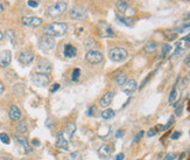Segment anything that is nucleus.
Returning a JSON list of instances; mask_svg holds the SVG:
<instances>
[{"instance_id":"f257e3e1","label":"nucleus","mask_w":190,"mask_h":160,"mask_svg":"<svg viewBox=\"0 0 190 160\" xmlns=\"http://www.w3.org/2000/svg\"><path fill=\"white\" fill-rule=\"evenodd\" d=\"M68 25L66 22H52L46 26L44 28V34L49 36H62L67 33Z\"/></svg>"},{"instance_id":"f03ea898","label":"nucleus","mask_w":190,"mask_h":160,"mask_svg":"<svg viewBox=\"0 0 190 160\" xmlns=\"http://www.w3.org/2000/svg\"><path fill=\"white\" fill-rule=\"evenodd\" d=\"M127 50L121 47H115V48L110 49L109 52V57L110 60H112L113 62H123L127 58Z\"/></svg>"},{"instance_id":"7ed1b4c3","label":"nucleus","mask_w":190,"mask_h":160,"mask_svg":"<svg viewBox=\"0 0 190 160\" xmlns=\"http://www.w3.org/2000/svg\"><path fill=\"white\" fill-rule=\"evenodd\" d=\"M66 11H67V2H64V1H57L55 4H52V6H49L47 13L52 18H57V16L63 14Z\"/></svg>"},{"instance_id":"20e7f679","label":"nucleus","mask_w":190,"mask_h":160,"mask_svg":"<svg viewBox=\"0 0 190 160\" xmlns=\"http://www.w3.org/2000/svg\"><path fill=\"white\" fill-rule=\"evenodd\" d=\"M55 39L52 36H49V35H43L40 38V41H38V47L43 52H50L54 47H55Z\"/></svg>"},{"instance_id":"39448f33","label":"nucleus","mask_w":190,"mask_h":160,"mask_svg":"<svg viewBox=\"0 0 190 160\" xmlns=\"http://www.w3.org/2000/svg\"><path fill=\"white\" fill-rule=\"evenodd\" d=\"M32 82L36 87H47L49 84V77L43 73H35L32 76Z\"/></svg>"},{"instance_id":"423d86ee","label":"nucleus","mask_w":190,"mask_h":160,"mask_svg":"<svg viewBox=\"0 0 190 160\" xmlns=\"http://www.w3.org/2000/svg\"><path fill=\"white\" fill-rule=\"evenodd\" d=\"M69 15L74 20H84L86 18V11L83 6H75L69 12Z\"/></svg>"},{"instance_id":"0eeeda50","label":"nucleus","mask_w":190,"mask_h":160,"mask_svg":"<svg viewBox=\"0 0 190 160\" xmlns=\"http://www.w3.org/2000/svg\"><path fill=\"white\" fill-rule=\"evenodd\" d=\"M98 32H99L100 36L103 38H111L113 36V29L111 28V26L109 24H106L105 21H100L98 24Z\"/></svg>"},{"instance_id":"6e6552de","label":"nucleus","mask_w":190,"mask_h":160,"mask_svg":"<svg viewBox=\"0 0 190 160\" xmlns=\"http://www.w3.org/2000/svg\"><path fill=\"white\" fill-rule=\"evenodd\" d=\"M85 58L91 64H98L103 61V54L99 52H96V50H89L85 55Z\"/></svg>"},{"instance_id":"1a4fd4ad","label":"nucleus","mask_w":190,"mask_h":160,"mask_svg":"<svg viewBox=\"0 0 190 160\" xmlns=\"http://www.w3.org/2000/svg\"><path fill=\"white\" fill-rule=\"evenodd\" d=\"M18 60H19V62L21 64L28 66V64H30L34 61V54L32 52H29V50H24V52H21L19 54Z\"/></svg>"},{"instance_id":"9d476101","label":"nucleus","mask_w":190,"mask_h":160,"mask_svg":"<svg viewBox=\"0 0 190 160\" xmlns=\"http://www.w3.org/2000/svg\"><path fill=\"white\" fill-rule=\"evenodd\" d=\"M11 62H12V53L10 50H2L0 53V67L6 68L10 66Z\"/></svg>"},{"instance_id":"9b49d317","label":"nucleus","mask_w":190,"mask_h":160,"mask_svg":"<svg viewBox=\"0 0 190 160\" xmlns=\"http://www.w3.org/2000/svg\"><path fill=\"white\" fill-rule=\"evenodd\" d=\"M115 7H117V10L121 13V14H133L134 11L132 10V8H129V4H127V1H125V0H118L117 1V5H115Z\"/></svg>"},{"instance_id":"f8f14e48","label":"nucleus","mask_w":190,"mask_h":160,"mask_svg":"<svg viewBox=\"0 0 190 160\" xmlns=\"http://www.w3.org/2000/svg\"><path fill=\"white\" fill-rule=\"evenodd\" d=\"M21 20L25 26H29V27H38L42 24V20L38 16H25Z\"/></svg>"},{"instance_id":"ddd939ff","label":"nucleus","mask_w":190,"mask_h":160,"mask_svg":"<svg viewBox=\"0 0 190 160\" xmlns=\"http://www.w3.org/2000/svg\"><path fill=\"white\" fill-rule=\"evenodd\" d=\"M56 147H58L60 150H63V151H68V150H69V143H68V140L66 139V138H64V135H63L61 131L57 133Z\"/></svg>"},{"instance_id":"4468645a","label":"nucleus","mask_w":190,"mask_h":160,"mask_svg":"<svg viewBox=\"0 0 190 160\" xmlns=\"http://www.w3.org/2000/svg\"><path fill=\"white\" fill-rule=\"evenodd\" d=\"M15 140L18 141L20 145L22 146V149L25 150V153H26V154H28V153H30V152L33 151L32 150V147H30V145H29L28 139H27L25 136L18 135V136H15Z\"/></svg>"},{"instance_id":"2eb2a0df","label":"nucleus","mask_w":190,"mask_h":160,"mask_svg":"<svg viewBox=\"0 0 190 160\" xmlns=\"http://www.w3.org/2000/svg\"><path fill=\"white\" fill-rule=\"evenodd\" d=\"M38 69L40 73H43V74H47V73H50L52 70V64L48 60L43 58L38 62Z\"/></svg>"},{"instance_id":"dca6fc26","label":"nucleus","mask_w":190,"mask_h":160,"mask_svg":"<svg viewBox=\"0 0 190 160\" xmlns=\"http://www.w3.org/2000/svg\"><path fill=\"white\" fill-rule=\"evenodd\" d=\"M138 88V84H137V81L135 80H129L127 82L124 84V88H123V91L127 95H131L133 91L137 90Z\"/></svg>"},{"instance_id":"f3484780","label":"nucleus","mask_w":190,"mask_h":160,"mask_svg":"<svg viewBox=\"0 0 190 160\" xmlns=\"http://www.w3.org/2000/svg\"><path fill=\"white\" fill-rule=\"evenodd\" d=\"M114 97V94L112 91H109V92H106L104 96L102 97V99H100V103H99V105L102 107H107L112 103V99H113Z\"/></svg>"},{"instance_id":"a211bd4d","label":"nucleus","mask_w":190,"mask_h":160,"mask_svg":"<svg viewBox=\"0 0 190 160\" xmlns=\"http://www.w3.org/2000/svg\"><path fill=\"white\" fill-rule=\"evenodd\" d=\"M98 155H99L100 159L103 160H109L111 157V149L107 145H103L99 147L98 150Z\"/></svg>"},{"instance_id":"6ab92c4d","label":"nucleus","mask_w":190,"mask_h":160,"mask_svg":"<svg viewBox=\"0 0 190 160\" xmlns=\"http://www.w3.org/2000/svg\"><path fill=\"white\" fill-rule=\"evenodd\" d=\"M63 54L64 56L68 58H74L77 55V49L72 46V44H66L64 49H63Z\"/></svg>"},{"instance_id":"aec40b11","label":"nucleus","mask_w":190,"mask_h":160,"mask_svg":"<svg viewBox=\"0 0 190 160\" xmlns=\"http://www.w3.org/2000/svg\"><path fill=\"white\" fill-rule=\"evenodd\" d=\"M8 116L12 121H19L20 118H21V111H20V109L16 105H12L10 107V112H8Z\"/></svg>"},{"instance_id":"412c9836","label":"nucleus","mask_w":190,"mask_h":160,"mask_svg":"<svg viewBox=\"0 0 190 160\" xmlns=\"http://www.w3.org/2000/svg\"><path fill=\"white\" fill-rule=\"evenodd\" d=\"M157 48V43L155 42V41H149V42H147V43L143 46V53L147 54V55H151V54L155 53V50H156Z\"/></svg>"},{"instance_id":"4be33fe9","label":"nucleus","mask_w":190,"mask_h":160,"mask_svg":"<svg viewBox=\"0 0 190 160\" xmlns=\"http://www.w3.org/2000/svg\"><path fill=\"white\" fill-rule=\"evenodd\" d=\"M117 21H118L119 24L124 25V26H127V27H132L133 26V20L131 19V18H126V16H119L117 15Z\"/></svg>"},{"instance_id":"5701e85b","label":"nucleus","mask_w":190,"mask_h":160,"mask_svg":"<svg viewBox=\"0 0 190 160\" xmlns=\"http://www.w3.org/2000/svg\"><path fill=\"white\" fill-rule=\"evenodd\" d=\"M163 35H165V38H166L167 40H169V41H174V40L177 38L179 33L176 32L175 29H167V30H165Z\"/></svg>"},{"instance_id":"b1692460","label":"nucleus","mask_w":190,"mask_h":160,"mask_svg":"<svg viewBox=\"0 0 190 160\" xmlns=\"http://www.w3.org/2000/svg\"><path fill=\"white\" fill-rule=\"evenodd\" d=\"M16 131L21 133V135H25L26 132L28 131V126H27V123L25 121H21L18 123V125H16Z\"/></svg>"},{"instance_id":"393cba45","label":"nucleus","mask_w":190,"mask_h":160,"mask_svg":"<svg viewBox=\"0 0 190 160\" xmlns=\"http://www.w3.org/2000/svg\"><path fill=\"white\" fill-rule=\"evenodd\" d=\"M114 81H115V83H117L118 85H124L125 83L127 82V76H126V74L120 73V74H118V75L115 76Z\"/></svg>"},{"instance_id":"a878e982","label":"nucleus","mask_w":190,"mask_h":160,"mask_svg":"<svg viewBox=\"0 0 190 160\" xmlns=\"http://www.w3.org/2000/svg\"><path fill=\"white\" fill-rule=\"evenodd\" d=\"M66 132L68 133V136L72 138L74 135H75V132H76V124L75 123H69L66 127Z\"/></svg>"},{"instance_id":"bb28decb","label":"nucleus","mask_w":190,"mask_h":160,"mask_svg":"<svg viewBox=\"0 0 190 160\" xmlns=\"http://www.w3.org/2000/svg\"><path fill=\"white\" fill-rule=\"evenodd\" d=\"M170 52H171L170 44H168V43L162 44V53H161L162 57H167V56L169 55V53H170Z\"/></svg>"},{"instance_id":"cd10ccee","label":"nucleus","mask_w":190,"mask_h":160,"mask_svg":"<svg viewBox=\"0 0 190 160\" xmlns=\"http://www.w3.org/2000/svg\"><path fill=\"white\" fill-rule=\"evenodd\" d=\"M112 117H114V111L112 109H106L102 112V118H104V119H110Z\"/></svg>"},{"instance_id":"c85d7f7f","label":"nucleus","mask_w":190,"mask_h":160,"mask_svg":"<svg viewBox=\"0 0 190 160\" xmlns=\"http://www.w3.org/2000/svg\"><path fill=\"white\" fill-rule=\"evenodd\" d=\"M176 98H177V91H176V88L174 87L173 89H171L170 94H169V98H168V102L170 103V104H173V103L176 101Z\"/></svg>"},{"instance_id":"c756f323","label":"nucleus","mask_w":190,"mask_h":160,"mask_svg":"<svg viewBox=\"0 0 190 160\" xmlns=\"http://www.w3.org/2000/svg\"><path fill=\"white\" fill-rule=\"evenodd\" d=\"M6 36L10 39V41L12 42V43H13V44L15 43V34H14V32H13L12 29H8V30L6 32Z\"/></svg>"},{"instance_id":"7c9ffc66","label":"nucleus","mask_w":190,"mask_h":160,"mask_svg":"<svg viewBox=\"0 0 190 160\" xmlns=\"http://www.w3.org/2000/svg\"><path fill=\"white\" fill-rule=\"evenodd\" d=\"M79 76H81V70L78 68H76V69H74V71H72V74H71V80L74 81V82H76L77 80L79 78Z\"/></svg>"},{"instance_id":"2f4dec72","label":"nucleus","mask_w":190,"mask_h":160,"mask_svg":"<svg viewBox=\"0 0 190 160\" xmlns=\"http://www.w3.org/2000/svg\"><path fill=\"white\" fill-rule=\"evenodd\" d=\"M69 160H82V154L78 151L72 152L71 154L69 155Z\"/></svg>"},{"instance_id":"473e14b6","label":"nucleus","mask_w":190,"mask_h":160,"mask_svg":"<svg viewBox=\"0 0 190 160\" xmlns=\"http://www.w3.org/2000/svg\"><path fill=\"white\" fill-rule=\"evenodd\" d=\"M0 140L2 141L4 144H10V136L7 133H0Z\"/></svg>"},{"instance_id":"72a5a7b5","label":"nucleus","mask_w":190,"mask_h":160,"mask_svg":"<svg viewBox=\"0 0 190 160\" xmlns=\"http://www.w3.org/2000/svg\"><path fill=\"white\" fill-rule=\"evenodd\" d=\"M174 121H175V117H174V116H170V117H169V121H167V124H166L165 126H163L162 131H166V130H168V129H169V127H170V126L173 125Z\"/></svg>"},{"instance_id":"f704fd0d","label":"nucleus","mask_w":190,"mask_h":160,"mask_svg":"<svg viewBox=\"0 0 190 160\" xmlns=\"http://www.w3.org/2000/svg\"><path fill=\"white\" fill-rule=\"evenodd\" d=\"M188 30H190V24H185L183 26H181L176 32L177 33H184V32H188Z\"/></svg>"},{"instance_id":"c9c22d12","label":"nucleus","mask_w":190,"mask_h":160,"mask_svg":"<svg viewBox=\"0 0 190 160\" xmlns=\"http://www.w3.org/2000/svg\"><path fill=\"white\" fill-rule=\"evenodd\" d=\"M84 46H85L86 48H91L92 46H95V41H93V39L88 38V39L85 40V42H84Z\"/></svg>"},{"instance_id":"e433bc0d","label":"nucleus","mask_w":190,"mask_h":160,"mask_svg":"<svg viewBox=\"0 0 190 160\" xmlns=\"http://www.w3.org/2000/svg\"><path fill=\"white\" fill-rule=\"evenodd\" d=\"M157 132H159V130H157L156 126H155V127H152V129H149V130H148L147 137H154L157 133Z\"/></svg>"},{"instance_id":"4c0bfd02","label":"nucleus","mask_w":190,"mask_h":160,"mask_svg":"<svg viewBox=\"0 0 190 160\" xmlns=\"http://www.w3.org/2000/svg\"><path fill=\"white\" fill-rule=\"evenodd\" d=\"M142 136H143V131H140V132H138V135L137 136L134 137V139H133V143L135 144V143H138L141 138H142Z\"/></svg>"},{"instance_id":"58836bf2","label":"nucleus","mask_w":190,"mask_h":160,"mask_svg":"<svg viewBox=\"0 0 190 160\" xmlns=\"http://www.w3.org/2000/svg\"><path fill=\"white\" fill-rule=\"evenodd\" d=\"M181 137V132L180 131H174L173 132V135L170 136V138L173 139V140H176V139H179Z\"/></svg>"},{"instance_id":"ea45409f","label":"nucleus","mask_w":190,"mask_h":160,"mask_svg":"<svg viewBox=\"0 0 190 160\" xmlns=\"http://www.w3.org/2000/svg\"><path fill=\"white\" fill-rule=\"evenodd\" d=\"M28 6L29 7H32V8H35V7H38V1H35V0H29Z\"/></svg>"},{"instance_id":"a19ab883","label":"nucleus","mask_w":190,"mask_h":160,"mask_svg":"<svg viewBox=\"0 0 190 160\" xmlns=\"http://www.w3.org/2000/svg\"><path fill=\"white\" fill-rule=\"evenodd\" d=\"M182 112H183V105H180V107H176V110H175L176 116L180 117L181 115H182Z\"/></svg>"},{"instance_id":"79ce46f5","label":"nucleus","mask_w":190,"mask_h":160,"mask_svg":"<svg viewBox=\"0 0 190 160\" xmlns=\"http://www.w3.org/2000/svg\"><path fill=\"white\" fill-rule=\"evenodd\" d=\"M152 77V74H149V75H148L147 77L145 78V80H143L142 81V83H141V85H140V89H142L143 87H145V85H146V83L148 82V81H149V78Z\"/></svg>"},{"instance_id":"37998d69","label":"nucleus","mask_w":190,"mask_h":160,"mask_svg":"<svg viewBox=\"0 0 190 160\" xmlns=\"http://www.w3.org/2000/svg\"><path fill=\"white\" fill-rule=\"evenodd\" d=\"M174 158H175V154H174V153H169V154H167L166 157H165V159L163 160H174Z\"/></svg>"},{"instance_id":"c03bdc74","label":"nucleus","mask_w":190,"mask_h":160,"mask_svg":"<svg viewBox=\"0 0 190 160\" xmlns=\"http://www.w3.org/2000/svg\"><path fill=\"white\" fill-rule=\"evenodd\" d=\"M184 64H185V67H188V68H190V53H189V55L185 57V60H184Z\"/></svg>"},{"instance_id":"a18cd8bd","label":"nucleus","mask_w":190,"mask_h":160,"mask_svg":"<svg viewBox=\"0 0 190 160\" xmlns=\"http://www.w3.org/2000/svg\"><path fill=\"white\" fill-rule=\"evenodd\" d=\"M182 41H183V42H185L187 44H189L190 43V34H188L187 36H184V38L182 39Z\"/></svg>"},{"instance_id":"49530a36","label":"nucleus","mask_w":190,"mask_h":160,"mask_svg":"<svg viewBox=\"0 0 190 160\" xmlns=\"http://www.w3.org/2000/svg\"><path fill=\"white\" fill-rule=\"evenodd\" d=\"M58 89H60V84H58V83H55V84H54V87L52 88V90H50V91L55 92V91H57Z\"/></svg>"},{"instance_id":"de8ad7c7","label":"nucleus","mask_w":190,"mask_h":160,"mask_svg":"<svg viewBox=\"0 0 190 160\" xmlns=\"http://www.w3.org/2000/svg\"><path fill=\"white\" fill-rule=\"evenodd\" d=\"M124 159H125V154L124 153H119L115 157V160H124Z\"/></svg>"},{"instance_id":"09e8293b","label":"nucleus","mask_w":190,"mask_h":160,"mask_svg":"<svg viewBox=\"0 0 190 160\" xmlns=\"http://www.w3.org/2000/svg\"><path fill=\"white\" fill-rule=\"evenodd\" d=\"M123 136H124L123 130H118V131H117V133H115V137H117V138H121Z\"/></svg>"},{"instance_id":"8fccbe9b","label":"nucleus","mask_w":190,"mask_h":160,"mask_svg":"<svg viewBox=\"0 0 190 160\" xmlns=\"http://www.w3.org/2000/svg\"><path fill=\"white\" fill-rule=\"evenodd\" d=\"M5 10V6H4V2L2 1H0V13H2Z\"/></svg>"},{"instance_id":"3c124183","label":"nucleus","mask_w":190,"mask_h":160,"mask_svg":"<svg viewBox=\"0 0 190 160\" xmlns=\"http://www.w3.org/2000/svg\"><path fill=\"white\" fill-rule=\"evenodd\" d=\"M32 144L35 146H40V141H38V139H33V140H32Z\"/></svg>"},{"instance_id":"603ef678","label":"nucleus","mask_w":190,"mask_h":160,"mask_svg":"<svg viewBox=\"0 0 190 160\" xmlns=\"http://www.w3.org/2000/svg\"><path fill=\"white\" fill-rule=\"evenodd\" d=\"M4 90H5V87H4V84L0 82V95L4 92Z\"/></svg>"},{"instance_id":"864d4df0","label":"nucleus","mask_w":190,"mask_h":160,"mask_svg":"<svg viewBox=\"0 0 190 160\" xmlns=\"http://www.w3.org/2000/svg\"><path fill=\"white\" fill-rule=\"evenodd\" d=\"M184 157H185V153H181V154H180V158H179V160H183V159H184Z\"/></svg>"},{"instance_id":"5fc2aeb1","label":"nucleus","mask_w":190,"mask_h":160,"mask_svg":"<svg viewBox=\"0 0 190 160\" xmlns=\"http://www.w3.org/2000/svg\"><path fill=\"white\" fill-rule=\"evenodd\" d=\"M91 112H92V107H90V109L88 110V113H86V115H88V116H91V115H92Z\"/></svg>"},{"instance_id":"6e6d98bb","label":"nucleus","mask_w":190,"mask_h":160,"mask_svg":"<svg viewBox=\"0 0 190 160\" xmlns=\"http://www.w3.org/2000/svg\"><path fill=\"white\" fill-rule=\"evenodd\" d=\"M2 38H4V35H2V33H1V30H0V42H1V40H2Z\"/></svg>"},{"instance_id":"4d7b16f0","label":"nucleus","mask_w":190,"mask_h":160,"mask_svg":"<svg viewBox=\"0 0 190 160\" xmlns=\"http://www.w3.org/2000/svg\"><path fill=\"white\" fill-rule=\"evenodd\" d=\"M0 160H12L10 158H0Z\"/></svg>"},{"instance_id":"13d9d810","label":"nucleus","mask_w":190,"mask_h":160,"mask_svg":"<svg viewBox=\"0 0 190 160\" xmlns=\"http://www.w3.org/2000/svg\"><path fill=\"white\" fill-rule=\"evenodd\" d=\"M35 1H38H38H41V0H35Z\"/></svg>"},{"instance_id":"bf43d9fd","label":"nucleus","mask_w":190,"mask_h":160,"mask_svg":"<svg viewBox=\"0 0 190 160\" xmlns=\"http://www.w3.org/2000/svg\"><path fill=\"white\" fill-rule=\"evenodd\" d=\"M189 104H190V103H189ZM189 111H190V107H189Z\"/></svg>"},{"instance_id":"052dcab7","label":"nucleus","mask_w":190,"mask_h":160,"mask_svg":"<svg viewBox=\"0 0 190 160\" xmlns=\"http://www.w3.org/2000/svg\"><path fill=\"white\" fill-rule=\"evenodd\" d=\"M189 153H190V150H189Z\"/></svg>"},{"instance_id":"680f3d73","label":"nucleus","mask_w":190,"mask_h":160,"mask_svg":"<svg viewBox=\"0 0 190 160\" xmlns=\"http://www.w3.org/2000/svg\"><path fill=\"white\" fill-rule=\"evenodd\" d=\"M0 127H1V125H0Z\"/></svg>"}]
</instances>
